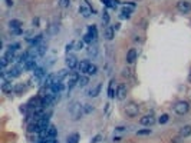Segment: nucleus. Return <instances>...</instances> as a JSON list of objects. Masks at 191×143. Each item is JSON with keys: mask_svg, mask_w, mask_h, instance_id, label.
Here are the masks:
<instances>
[{"mask_svg": "<svg viewBox=\"0 0 191 143\" xmlns=\"http://www.w3.org/2000/svg\"><path fill=\"white\" fill-rule=\"evenodd\" d=\"M69 112H70V115L73 117V120H78L83 115V106L79 102H72L70 106H69Z\"/></svg>", "mask_w": 191, "mask_h": 143, "instance_id": "obj_1", "label": "nucleus"}, {"mask_svg": "<svg viewBox=\"0 0 191 143\" xmlns=\"http://www.w3.org/2000/svg\"><path fill=\"white\" fill-rule=\"evenodd\" d=\"M188 110H190V103H188L187 100H180V102H177L175 106H174V112H175L177 115H180V116L187 115Z\"/></svg>", "mask_w": 191, "mask_h": 143, "instance_id": "obj_2", "label": "nucleus"}, {"mask_svg": "<svg viewBox=\"0 0 191 143\" xmlns=\"http://www.w3.org/2000/svg\"><path fill=\"white\" fill-rule=\"evenodd\" d=\"M138 112H139V107H138V104L134 103V102H129V103L125 106V113H126V116L135 117V116H138Z\"/></svg>", "mask_w": 191, "mask_h": 143, "instance_id": "obj_3", "label": "nucleus"}, {"mask_svg": "<svg viewBox=\"0 0 191 143\" xmlns=\"http://www.w3.org/2000/svg\"><path fill=\"white\" fill-rule=\"evenodd\" d=\"M79 13H81L85 19H88V17L92 14V9H91V6H89L88 1H82V4L79 6Z\"/></svg>", "mask_w": 191, "mask_h": 143, "instance_id": "obj_4", "label": "nucleus"}, {"mask_svg": "<svg viewBox=\"0 0 191 143\" xmlns=\"http://www.w3.org/2000/svg\"><path fill=\"white\" fill-rule=\"evenodd\" d=\"M126 92H128L126 86H125V85H119V86L116 87V92H115L116 99H118V100H124V99L126 97Z\"/></svg>", "mask_w": 191, "mask_h": 143, "instance_id": "obj_5", "label": "nucleus"}, {"mask_svg": "<svg viewBox=\"0 0 191 143\" xmlns=\"http://www.w3.org/2000/svg\"><path fill=\"white\" fill-rule=\"evenodd\" d=\"M177 9L181 13H188L191 10V3H188L187 0H181L177 3Z\"/></svg>", "mask_w": 191, "mask_h": 143, "instance_id": "obj_6", "label": "nucleus"}, {"mask_svg": "<svg viewBox=\"0 0 191 143\" xmlns=\"http://www.w3.org/2000/svg\"><path fill=\"white\" fill-rule=\"evenodd\" d=\"M139 123H141L142 126H151V125L155 123V117L152 116V115H145L144 117L139 119Z\"/></svg>", "mask_w": 191, "mask_h": 143, "instance_id": "obj_7", "label": "nucleus"}, {"mask_svg": "<svg viewBox=\"0 0 191 143\" xmlns=\"http://www.w3.org/2000/svg\"><path fill=\"white\" fill-rule=\"evenodd\" d=\"M79 77H81V76H79L78 73H72V75H69V77H68L69 90H70V89H72V87H73V86H75L78 82H79Z\"/></svg>", "mask_w": 191, "mask_h": 143, "instance_id": "obj_8", "label": "nucleus"}, {"mask_svg": "<svg viewBox=\"0 0 191 143\" xmlns=\"http://www.w3.org/2000/svg\"><path fill=\"white\" fill-rule=\"evenodd\" d=\"M136 56H138V53H136L135 49H129L128 53H126V63L132 65V63L136 60Z\"/></svg>", "mask_w": 191, "mask_h": 143, "instance_id": "obj_9", "label": "nucleus"}, {"mask_svg": "<svg viewBox=\"0 0 191 143\" xmlns=\"http://www.w3.org/2000/svg\"><path fill=\"white\" fill-rule=\"evenodd\" d=\"M104 36H105V39L107 40H112L114 39V36H115V29L112 26H107L105 27V30H104Z\"/></svg>", "mask_w": 191, "mask_h": 143, "instance_id": "obj_10", "label": "nucleus"}, {"mask_svg": "<svg viewBox=\"0 0 191 143\" xmlns=\"http://www.w3.org/2000/svg\"><path fill=\"white\" fill-rule=\"evenodd\" d=\"M78 65H79V63H78V59H76L75 56H68V57H66V66H68L69 69H75Z\"/></svg>", "mask_w": 191, "mask_h": 143, "instance_id": "obj_11", "label": "nucleus"}, {"mask_svg": "<svg viewBox=\"0 0 191 143\" xmlns=\"http://www.w3.org/2000/svg\"><path fill=\"white\" fill-rule=\"evenodd\" d=\"M1 92H3V93H6V94H9V93L14 92V87L12 86V83H10V82H3V85H1Z\"/></svg>", "mask_w": 191, "mask_h": 143, "instance_id": "obj_12", "label": "nucleus"}, {"mask_svg": "<svg viewBox=\"0 0 191 143\" xmlns=\"http://www.w3.org/2000/svg\"><path fill=\"white\" fill-rule=\"evenodd\" d=\"M191 135V126L190 125H185L184 128H181L180 130V137H188Z\"/></svg>", "mask_w": 191, "mask_h": 143, "instance_id": "obj_13", "label": "nucleus"}, {"mask_svg": "<svg viewBox=\"0 0 191 143\" xmlns=\"http://www.w3.org/2000/svg\"><path fill=\"white\" fill-rule=\"evenodd\" d=\"M62 90H63V85H62L60 82H56V83H53V85L50 86V92H53L56 94H59Z\"/></svg>", "mask_w": 191, "mask_h": 143, "instance_id": "obj_14", "label": "nucleus"}, {"mask_svg": "<svg viewBox=\"0 0 191 143\" xmlns=\"http://www.w3.org/2000/svg\"><path fill=\"white\" fill-rule=\"evenodd\" d=\"M89 65H91V63H89L88 60H82L81 63L78 65L79 72H81V73H86V72H88V67H89Z\"/></svg>", "mask_w": 191, "mask_h": 143, "instance_id": "obj_15", "label": "nucleus"}, {"mask_svg": "<svg viewBox=\"0 0 191 143\" xmlns=\"http://www.w3.org/2000/svg\"><path fill=\"white\" fill-rule=\"evenodd\" d=\"M9 26L12 30H17V29H20V27L23 26V23L20 22V20H10L9 22Z\"/></svg>", "mask_w": 191, "mask_h": 143, "instance_id": "obj_16", "label": "nucleus"}, {"mask_svg": "<svg viewBox=\"0 0 191 143\" xmlns=\"http://www.w3.org/2000/svg\"><path fill=\"white\" fill-rule=\"evenodd\" d=\"M101 83L99 85H96V87H94V89H89L88 90V96H92V97H95V96H98L99 94V92H101Z\"/></svg>", "mask_w": 191, "mask_h": 143, "instance_id": "obj_17", "label": "nucleus"}, {"mask_svg": "<svg viewBox=\"0 0 191 143\" xmlns=\"http://www.w3.org/2000/svg\"><path fill=\"white\" fill-rule=\"evenodd\" d=\"M20 72H22V69L19 67V66H14L10 69V72H9V75L12 76V77H19L20 76Z\"/></svg>", "mask_w": 191, "mask_h": 143, "instance_id": "obj_18", "label": "nucleus"}, {"mask_svg": "<svg viewBox=\"0 0 191 143\" xmlns=\"http://www.w3.org/2000/svg\"><path fill=\"white\" fill-rule=\"evenodd\" d=\"M66 75H68V70H66V69L60 70V72H59L58 75H55V83H56V82H62V79L65 77Z\"/></svg>", "mask_w": 191, "mask_h": 143, "instance_id": "obj_19", "label": "nucleus"}, {"mask_svg": "<svg viewBox=\"0 0 191 143\" xmlns=\"http://www.w3.org/2000/svg\"><path fill=\"white\" fill-rule=\"evenodd\" d=\"M132 9H134V7H131V6L124 7V9H122V17H125V19H129V17H131V13H132Z\"/></svg>", "mask_w": 191, "mask_h": 143, "instance_id": "obj_20", "label": "nucleus"}, {"mask_svg": "<svg viewBox=\"0 0 191 143\" xmlns=\"http://www.w3.org/2000/svg\"><path fill=\"white\" fill-rule=\"evenodd\" d=\"M56 135H58V129L55 128L53 125H49V128H48V136L56 137Z\"/></svg>", "mask_w": 191, "mask_h": 143, "instance_id": "obj_21", "label": "nucleus"}, {"mask_svg": "<svg viewBox=\"0 0 191 143\" xmlns=\"http://www.w3.org/2000/svg\"><path fill=\"white\" fill-rule=\"evenodd\" d=\"M45 76V67H36L35 69V77L42 79Z\"/></svg>", "mask_w": 191, "mask_h": 143, "instance_id": "obj_22", "label": "nucleus"}, {"mask_svg": "<svg viewBox=\"0 0 191 143\" xmlns=\"http://www.w3.org/2000/svg\"><path fill=\"white\" fill-rule=\"evenodd\" d=\"M88 83H89V77H88V76H81V77H79V82H78V85H79L81 87H85V86H88Z\"/></svg>", "mask_w": 191, "mask_h": 143, "instance_id": "obj_23", "label": "nucleus"}, {"mask_svg": "<svg viewBox=\"0 0 191 143\" xmlns=\"http://www.w3.org/2000/svg\"><path fill=\"white\" fill-rule=\"evenodd\" d=\"M88 75H91V76H95L96 73H98V67H96V65H89V67H88V72H86Z\"/></svg>", "mask_w": 191, "mask_h": 143, "instance_id": "obj_24", "label": "nucleus"}, {"mask_svg": "<svg viewBox=\"0 0 191 143\" xmlns=\"http://www.w3.org/2000/svg\"><path fill=\"white\" fill-rule=\"evenodd\" d=\"M79 142V135L78 133H72L68 137V143H78Z\"/></svg>", "mask_w": 191, "mask_h": 143, "instance_id": "obj_25", "label": "nucleus"}, {"mask_svg": "<svg viewBox=\"0 0 191 143\" xmlns=\"http://www.w3.org/2000/svg\"><path fill=\"white\" fill-rule=\"evenodd\" d=\"M25 90H26V86L23 83H19L17 86H14V93L16 94H20L22 92H25Z\"/></svg>", "mask_w": 191, "mask_h": 143, "instance_id": "obj_26", "label": "nucleus"}, {"mask_svg": "<svg viewBox=\"0 0 191 143\" xmlns=\"http://www.w3.org/2000/svg\"><path fill=\"white\" fill-rule=\"evenodd\" d=\"M108 96L112 99V97H115V92H114V80H111V83H109V87H108Z\"/></svg>", "mask_w": 191, "mask_h": 143, "instance_id": "obj_27", "label": "nucleus"}, {"mask_svg": "<svg viewBox=\"0 0 191 143\" xmlns=\"http://www.w3.org/2000/svg\"><path fill=\"white\" fill-rule=\"evenodd\" d=\"M58 30H59L58 25H50V26H49V30H48V33H49V35H55V33H58Z\"/></svg>", "mask_w": 191, "mask_h": 143, "instance_id": "obj_28", "label": "nucleus"}, {"mask_svg": "<svg viewBox=\"0 0 191 143\" xmlns=\"http://www.w3.org/2000/svg\"><path fill=\"white\" fill-rule=\"evenodd\" d=\"M88 54H89V56H94V57H95L96 54H98V49H96L95 46H91V47L88 49Z\"/></svg>", "mask_w": 191, "mask_h": 143, "instance_id": "obj_29", "label": "nucleus"}, {"mask_svg": "<svg viewBox=\"0 0 191 143\" xmlns=\"http://www.w3.org/2000/svg\"><path fill=\"white\" fill-rule=\"evenodd\" d=\"M91 112H94V106H91V104H83V113H91Z\"/></svg>", "mask_w": 191, "mask_h": 143, "instance_id": "obj_30", "label": "nucleus"}, {"mask_svg": "<svg viewBox=\"0 0 191 143\" xmlns=\"http://www.w3.org/2000/svg\"><path fill=\"white\" fill-rule=\"evenodd\" d=\"M102 1L105 3L107 7H114V9H115V6H116V4H115V3H116L115 0H102Z\"/></svg>", "mask_w": 191, "mask_h": 143, "instance_id": "obj_31", "label": "nucleus"}, {"mask_svg": "<svg viewBox=\"0 0 191 143\" xmlns=\"http://www.w3.org/2000/svg\"><path fill=\"white\" fill-rule=\"evenodd\" d=\"M168 119H170V116H168L167 113H164V115H161V117L158 119V122H160L161 125H164V123H167V122H168Z\"/></svg>", "mask_w": 191, "mask_h": 143, "instance_id": "obj_32", "label": "nucleus"}, {"mask_svg": "<svg viewBox=\"0 0 191 143\" xmlns=\"http://www.w3.org/2000/svg\"><path fill=\"white\" fill-rule=\"evenodd\" d=\"M42 140H43V143H59L56 140V137H50V136H48V137H45Z\"/></svg>", "mask_w": 191, "mask_h": 143, "instance_id": "obj_33", "label": "nucleus"}, {"mask_svg": "<svg viewBox=\"0 0 191 143\" xmlns=\"http://www.w3.org/2000/svg\"><path fill=\"white\" fill-rule=\"evenodd\" d=\"M88 33H91V36L94 37V40H96V36H98V33H96L95 26H91V27H89V32H88Z\"/></svg>", "mask_w": 191, "mask_h": 143, "instance_id": "obj_34", "label": "nucleus"}, {"mask_svg": "<svg viewBox=\"0 0 191 143\" xmlns=\"http://www.w3.org/2000/svg\"><path fill=\"white\" fill-rule=\"evenodd\" d=\"M92 40H94V37L91 36V33H86V35L83 36V42H85V43H91Z\"/></svg>", "mask_w": 191, "mask_h": 143, "instance_id": "obj_35", "label": "nucleus"}, {"mask_svg": "<svg viewBox=\"0 0 191 143\" xmlns=\"http://www.w3.org/2000/svg\"><path fill=\"white\" fill-rule=\"evenodd\" d=\"M136 135L139 136H144V135H151V129H144V130H138Z\"/></svg>", "mask_w": 191, "mask_h": 143, "instance_id": "obj_36", "label": "nucleus"}, {"mask_svg": "<svg viewBox=\"0 0 191 143\" xmlns=\"http://www.w3.org/2000/svg\"><path fill=\"white\" fill-rule=\"evenodd\" d=\"M102 22H104L105 25H108V23H109V14H108V12H104V14H102Z\"/></svg>", "mask_w": 191, "mask_h": 143, "instance_id": "obj_37", "label": "nucleus"}, {"mask_svg": "<svg viewBox=\"0 0 191 143\" xmlns=\"http://www.w3.org/2000/svg\"><path fill=\"white\" fill-rule=\"evenodd\" d=\"M69 3H70V0H59V6H60V7H63V9H65V7H68Z\"/></svg>", "mask_w": 191, "mask_h": 143, "instance_id": "obj_38", "label": "nucleus"}, {"mask_svg": "<svg viewBox=\"0 0 191 143\" xmlns=\"http://www.w3.org/2000/svg\"><path fill=\"white\" fill-rule=\"evenodd\" d=\"M7 49H9V50H13V52H16L17 49H20V44H19V43H14V44H10Z\"/></svg>", "mask_w": 191, "mask_h": 143, "instance_id": "obj_39", "label": "nucleus"}, {"mask_svg": "<svg viewBox=\"0 0 191 143\" xmlns=\"http://www.w3.org/2000/svg\"><path fill=\"white\" fill-rule=\"evenodd\" d=\"M82 47H83V40H81V42H75V50H81Z\"/></svg>", "mask_w": 191, "mask_h": 143, "instance_id": "obj_40", "label": "nucleus"}, {"mask_svg": "<svg viewBox=\"0 0 191 143\" xmlns=\"http://www.w3.org/2000/svg\"><path fill=\"white\" fill-rule=\"evenodd\" d=\"M0 60H1V67H3V69H4V67H6V66H7V63H9V60H7V59H6V57H4V56H3V57H1V59H0Z\"/></svg>", "mask_w": 191, "mask_h": 143, "instance_id": "obj_41", "label": "nucleus"}, {"mask_svg": "<svg viewBox=\"0 0 191 143\" xmlns=\"http://www.w3.org/2000/svg\"><path fill=\"white\" fill-rule=\"evenodd\" d=\"M101 139H102V136H101V135H96L95 137L92 139V143H98L99 140H101Z\"/></svg>", "mask_w": 191, "mask_h": 143, "instance_id": "obj_42", "label": "nucleus"}, {"mask_svg": "<svg viewBox=\"0 0 191 143\" xmlns=\"http://www.w3.org/2000/svg\"><path fill=\"white\" fill-rule=\"evenodd\" d=\"M6 4L7 6H13V0H6Z\"/></svg>", "mask_w": 191, "mask_h": 143, "instance_id": "obj_43", "label": "nucleus"}, {"mask_svg": "<svg viewBox=\"0 0 191 143\" xmlns=\"http://www.w3.org/2000/svg\"><path fill=\"white\" fill-rule=\"evenodd\" d=\"M38 23H39V19H35V20H33V25L38 26Z\"/></svg>", "mask_w": 191, "mask_h": 143, "instance_id": "obj_44", "label": "nucleus"}, {"mask_svg": "<svg viewBox=\"0 0 191 143\" xmlns=\"http://www.w3.org/2000/svg\"><path fill=\"white\" fill-rule=\"evenodd\" d=\"M173 140H174L173 143H180V137H175V139H173Z\"/></svg>", "mask_w": 191, "mask_h": 143, "instance_id": "obj_45", "label": "nucleus"}, {"mask_svg": "<svg viewBox=\"0 0 191 143\" xmlns=\"http://www.w3.org/2000/svg\"><path fill=\"white\" fill-rule=\"evenodd\" d=\"M116 130H118V132H122L124 128H122V126H119V128H116Z\"/></svg>", "mask_w": 191, "mask_h": 143, "instance_id": "obj_46", "label": "nucleus"}, {"mask_svg": "<svg viewBox=\"0 0 191 143\" xmlns=\"http://www.w3.org/2000/svg\"><path fill=\"white\" fill-rule=\"evenodd\" d=\"M188 80L191 82V69H190V75H188Z\"/></svg>", "mask_w": 191, "mask_h": 143, "instance_id": "obj_47", "label": "nucleus"}]
</instances>
